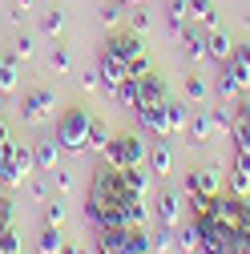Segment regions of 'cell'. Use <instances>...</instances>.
<instances>
[{
    "instance_id": "1",
    "label": "cell",
    "mask_w": 250,
    "mask_h": 254,
    "mask_svg": "<svg viewBox=\"0 0 250 254\" xmlns=\"http://www.w3.org/2000/svg\"><path fill=\"white\" fill-rule=\"evenodd\" d=\"M89 129H93V113L89 109H65L57 117V145L65 153H85L89 145Z\"/></svg>"
},
{
    "instance_id": "2",
    "label": "cell",
    "mask_w": 250,
    "mask_h": 254,
    "mask_svg": "<svg viewBox=\"0 0 250 254\" xmlns=\"http://www.w3.org/2000/svg\"><path fill=\"white\" fill-rule=\"evenodd\" d=\"M121 194H125V186H121L117 170H113V166L97 170V174H93V182H89V198H85V214L93 218V214H101V210L117 206V198H121Z\"/></svg>"
},
{
    "instance_id": "3",
    "label": "cell",
    "mask_w": 250,
    "mask_h": 254,
    "mask_svg": "<svg viewBox=\"0 0 250 254\" xmlns=\"http://www.w3.org/2000/svg\"><path fill=\"white\" fill-rule=\"evenodd\" d=\"M145 141H141V133H113V141H109V149H105V162L113 166V170H125V166H141L145 162Z\"/></svg>"
},
{
    "instance_id": "4",
    "label": "cell",
    "mask_w": 250,
    "mask_h": 254,
    "mask_svg": "<svg viewBox=\"0 0 250 254\" xmlns=\"http://www.w3.org/2000/svg\"><path fill=\"white\" fill-rule=\"evenodd\" d=\"M210 214H214L218 222H226L230 230H242V226H250V198L214 194V198H210Z\"/></svg>"
},
{
    "instance_id": "5",
    "label": "cell",
    "mask_w": 250,
    "mask_h": 254,
    "mask_svg": "<svg viewBox=\"0 0 250 254\" xmlns=\"http://www.w3.org/2000/svg\"><path fill=\"white\" fill-rule=\"evenodd\" d=\"M194 222H198V234H202V254H230V242H234L238 230H230L226 222H218L214 214H202Z\"/></svg>"
},
{
    "instance_id": "6",
    "label": "cell",
    "mask_w": 250,
    "mask_h": 254,
    "mask_svg": "<svg viewBox=\"0 0 250 254\" xmlns=\"http://www.w3.org/2000/svg\"><path fill=\"white\" fill-rule=\"evenodd\" d=\"M57 105H61L57 89H45V85H41V89H33V93H24V101H20V121H24V125L49 121Z\"/></svg>"
},
{
    "instance_id": "7",
    "label": "cell",
    "mask_w": 250,
    "mask_h": 254,
    "mask_svg": "<svg viewBox=\"0 0 250 254\" xmlns=\"http://www.w3.org/2000/svg\"><path fill=\"white\" fill-rule=\"evenodd\" d=\"M137 125L153 137H170V105L166 101H153V105H141L137 109Z\"/></svg>"
},
{
    "instance_id": "8",
    "label": "cell",
    "mask_w": 250,
    "mask_h": 254,
    "mask_svg": "<svg viewBox=\"0 0 250 254\" xmlns=\"http://www.w3.org/2000/svg\"><path fill=\"white\" fill-rule=\"evenodd\" d=\"M186 190H190V194H206V198L222 194V174H218V166L190 170V174H186Z\"/></svg>"
},
{
    "instance_id": "9",
    "label": "cell",
    "mask_w": 250,
    "mask_h": 254,
    "mask_svg": "<svg viewBox=\"0 0 250 254\" xmlns=\"http://www.w3.org/2000/svg\"><path fill=\"white\" fill-rule=\"evenodd\" d=\"M246 85H250V73H242L234 61H226V65H222V77H218V85H214V93H218L222 101H230V97H238Z\"/></svg>"
},
{
    "instance_id": "10",
    "label": "cell",
    "mask_w": 250,
    "mask_h": 254,
    "mask_svg": "<svg viewBox=\"0 0 250 254\" xmlns=\"http://www.w3.org/2000/svg\"><path fill=\"white\" fill-rule=\"evenodd\" d=\"M105 53H113L117 61H125V65H129L133 57H141V53H145L141 33H113V37L105 41Z\"/></svg>"
},
{
    "instance_id": "11",
    "label": "cell",
    "mask_w": 250,
    "mask_h": 254,
    "mask_svg": "<svg viewBox=\"0 0 250 254\" xmlns=\"http://www.w3.org/2000/svg\"><path fill=\"white\" fill-rule=\"evenodd\" d=\"M117 214H121L125 226H141V222L149 218V206H145L141 194H121L117 198Z\"/></svg>"
},
{
    "instance_id": "12",
    "label": "cell",
    "mask_w": 250,
    "mask_h": 254,
    "mask_svg": "<svg viewBox=\"0 0 250 254\" xmlns=\"http://www.w3.org/2000/svg\"><path fill=\"white\" fill-rule=\"evenodd\" d=\"M97 77H101V89H117L125 77H129V73H125V61H117L113 53H101V61H97Z\"/></svg>"
},
{
    "instance_id": "13",
    "label": "cell",
    "mask_w": 250,
    "mask_h": 254,
    "mask_svg": "<svg viewBox=\"0 0 250 254\" xmlns=\"http://www.w3.org/2000/svg\"><path fill=\"white\" fill-rule=\"evenodd\" d=\"M117 178H121V186H125V194H141V198H149V190H153L149 170H141V166H125V170H117Z\"/></svg>"
},
{
    "instance_id": "14",
    "label": "cell",
    "mask_w": 250,
    "mask_h": 254,
    "mask_svg": "<svg viewBox=\"0 0 250 254\" xmlns=\"http://www.w3.org/2000/svg\"><path fill=\"white\" fill-rule=\"evenodd\" d=\"M178 218H182V194L178 190H162V198H158V226H178Z\"/></svg>"
},
{
    "instance_id": "15",
    "label": "cell",
    "mask_w": 250,
    "mask_h": 254,
    "mask_svg": "<svg viewBox=\"0 0 250 254\" xmlns=\"http://www.w3.org/2000/svg\"><path fill=\"white\" fill-rule=\"evenodd\" d=\"M141 81V105H153V101H170V85H166V77H158V73H145V77H137Z\"/></svg>"
},
{
    "instance_id": "16",
    "label": "cell",
    "mask_w": 250,
    "mask_h": 254,
    "mask_svg": "<svg viewBox=\"0 0 250 254\" xmlns=\"http://www.w3.org/2000/svg\"><path fill=\"white\" fill-rule=\"evenodd\" d=\"M145 162H149V174L166 178V174L174 170V149H170V141H166V137H158V145L145 153Z\"/></svg>"
},
{
    "instance_id": "17",
    "label": "cell",
    "mask_w": 250,
    "mask_h": 254,
    "mask_svg": "<svg viewBox=\"0 0 250 254\" xmlns=\"http://www.w3.org/2000/svg\"><path fill=\"white\" fill-rule=\"evenodd\" d=\"M4 153H8V162H12V170H16L20 178L37 170V162H33V149H28L24 141H12V137H8V141H4Z\"/></svg>"
},
{
    "instance_id": "18",
    "label": "cell",
    "mask_w": 250,
    "mask_h": 254,
    "mask_svg": "<svg viewBox=\"0 0 250 254\" xmlns=\"http://www.w3.org/2000/svg\"><path fill=\"white\" fill-rule=\"evenodd\" d=\"M230 53H234L230 33H218V28H210V37H206V57H210V61H218V65H226Z\"/></svg>"
},
{
    "instance_id": "19",
    "label": "cell",
    "mask_w": 250,
    "mask_h": 254,
    "mask_svg": "<svg viewBox=\"0 0 250 254\" xmlns=\"http://www.w3.org/2000/svg\"><path fill=\"white\" fill-rule=\"evenodd\" d=\"M186 137H190V145H210V137H214V117H210V113H194V121L186 125Z\"/></svg>"
},
{
    "instance_id": "20",
    "label": "cell",
    "mask_w": 250,
    "mask_h": 254,
    "mask_svg": "<svg viewBox=\"0 0 250 254\" xmlns=\"http://www.w3.org/2000/svg\"><path fill=\"white\" fill-rule=\"evenodd\" d=\"M125 238H129V230H125V226L97 230V254H125Z\"/></svg>"
},
{
    "instance_id": "21",
    "label": "cell",
    "mask_w": 250,
    "mask_h": 254,
    "mask_svg": "<svg viewBox=\"0 0 250 254\" xmlns=\"http://www.w3.org/2000/svg\"><path fill=\"white\" fill-rule=\"evenodd\" d=\"M113 97L121 101V109H133V113H137V109H141V81H137V77H125V81L113 89Z\"/></svg>"
},
{
    "instance_id": "22",
    "label": "cell",
    "mask_w": 250,
    "mask_h": 254,
    "mask_svg": "<svg viewBox=\"0 0 250 254\" xmlns=\"http://www.w3.org/2000/svg\"><path fill=\"white\" fill-rule=\"evenodd\" d=\"M174 246H178L182 254H198V250H202L198 222H190V226H178V230H174Z\"/></svg>"
},
{
    "instance_id": "23",
    "label": "cell",
    "mask_w": 250,
    "mask_h": 254,
    "mask_svg": "<svg viewBox=\"0 0 250 254\" xmlns=\"http://www.w3.org/2000/svg\"><path fill=\"white\" fill-rule=\"evenodd\" d=\"M33 162H37V170H57V166H61V145H57V137H53V141H37Z\"/></svg>"
},
{
    "instance_id": "24",
    "label": "cell",
    "mask_w": 250,
    "mask_h": 254,
    "mask_svg": "<svg viewBox=\"0 0 250 254\" xmlns=\"http://www.w3.org/2000/svg\"><path fill=\"white\" fill-rule=\"evenodd\" d=\"M166 20H170V33L178 37L186 24H190V0H170L166 4Z\"/></svg>"
},
{
    "instance_id": "25",
    "label": "cell",
    "mask_w": 250,
    "mask_h": 254,
    "mask_svg": "<svg viewBox=\"0 0 250 254\" xmlns=\"http://www.w3.org/2000/svg\"><path fill=\"white\" fill-rule=\"evenodd\" d=\"M190 20L214 28V24H218V8H214V0H190Z\"/></svg>"
},
{
    "instance_id": "26",
    "label": "cell",
    "mask_w": 250,
    "mask_h": 254,
    "mask_svg": "<svg viewBox=\"0 0 250 254\" xmlns=\"http://www.w3.org/2000/svg\"><path fill=\"white\" fill-rule=\"evenodd\" d=\"M234 141H238V149H250V101L238 105V117H234Z\"/></svg>"
},
{
    "instance_id": "27",
    "label": "cell",
    "mask_w": 250,
    "mask_h": 254,
    "mask_svg": "<svg viewBox=\"0 0 250 254\" xmlns=\"http://www.w3.org/2000/svg\"><path fill=\"white\" fill-rule=\"evenodd\" d=\"M178 41H182V49H186V53H190L194 61H202V57H206V37H202V33H194V28H190V24H186V28H182V33H178Z\"/></svg>"
},
{
    "instance_id": "28",
    "label": "cell",
    "mask_w": 250,
    "mask_h": 254,
    "mask_svg": "<svg viewBox=\"0 0 250 254\" xmlns=\"http://www.w3.org/2000/svg\"><path fill=\"white\" fill-rule=\"evenodd\" d=\"M109 141H113L109 125L93 117V129H89V145H85V149H93V153H105V149H109Z\"/></svg>"
},
{
    "instance_id": "29",
    "label": "cell",
    "mask_w": 250,
    "mask_h": 254,
    "mask_svg": "<svg viewBox=\"0 0 250 254\" xmlns=\"http://www.w3.org/2000/svg\"><path fill=\"white\" fill-rule=\"evenodd\" d=\"M61 246H65V242H61V226H45L37 234V250L41 254H61Z\"/></svg>"
},
{
    "instance_id": "30",
    "label": "cell",
    "mask_w": 250,
    "mask_h": 254,
    "mask_svg": "<svg viewBox=\"0 0 250 254\" xmlns=\"http://www.w3.org/2000/svg\"><path fill=\"white\" fill-rule=\"evenodd\" d=\"M166 105H170V137L186 133V125H190V113H186V105H178V101H166Z\"/></svg>"
},
{
    "instance_id": "31",
    "label": "cell",
    "mask_w": 250,
    "mask_h": 254,
    "mask_svg": "<svg viewBox=\"0 0 250 254\" xmlns=\"http://www.w3.org/2000/svg\"><path fill=\"white\" fill-rule=\"evenodd\" d=\"M125 254H149V234L141 226H129V238H125Z\"/></svg>"
},
{
    "instance_id": "32",
    "label": "cell",
    "mask_w": 250,
    "mask_h": 254,
    "mask_svg": "<svg viewBox=\"0 0 250 254\" xmlns=\"http://www.w3.org/2000/svg\"><path fill=\"white\" fill-rule=\"evenodd\" d=\"M20 182H24V178H20L16 170H12L8 153H4V141H0V186H8V190H12V186H20Z\"/></svg>"
},
{
    "instance_id": "33",
    "label": "cell",
    "mask_w": 250,
    "mask_h": 254,
    "mask_svg": "<svg viewBox=\"0 0 250 254\" xmlns=\"http://www.w3.org/2000/svg\"><path fill=\"white\" fill-rule=\"evenodd\" d=\"M186 97H190V101H206V97H210L206 77H198V73H190V77H186Z\"/></svg>"
},
{
    "instance_id": "34",
    "label": "cell",
    "mask_w": 250,
    "mask_h": 254,
    "mask_svg": "<svg viewBox=\"0 0 250 254\" xmlns=\"http://www.w3.org/2000/svg\"><path fill=\"white\" fill-rule=\"evenodd\" d=\"M174 246V226H162L158 234H149V254H166Z\"/></svg>"
},
{
    "instance_id": "35",
    "label": "cell",
    "mask_w": 250,
    "mask_h": 254,
    "mask_svg": "<svg viewBox=\"0 0 250 254\" xmlns=\"http://www.w3.org/2000/svg\"><path fill=\"white\" fill-rule=\"evenodd\" d=\"M49 65H53V73H69V69H73V53H69V49H53Z\"/></svg>"
},
{
    "instance_id": "36",
    "label": "cell",
    "mask_w": 250,
    "mask_h": 254,
    "mask_svg": "<svg viewBox=\"0 0 250 254\" xmlns=\"http://www.w3.org/2000/svg\"><path fill=\"white\" fill-rule=\"evenodd\" d=\"M45 33H49V37H61V33H65V12H61V8L45 12Z\"/></svg>"
},
{
    "instance_id": "37",
    "label": "cell",
    "mask_w": 250,
    "mask_h": 254,
    "mask_svg": "<svg viewBox=\"0 0 250 254\" xmlns=\"http://www.w3.org/2000/svg\"><path fill=\"white\" fill-rule=\"evenodd\" d=\"M210 117H214V133H234V117H230V109H214Z\"/></svg>"
},
{
    "instance_id": "38",
    "label": "cell",
    "mask_w": 250,
    "mask_h": 254,
    "mask_svg": "<svg viewBox=\"0 0 250 254\" xmlns=\"http://www.w3.org/2000/svg\"><path fill=\"white\" fill-rule=\"evenodd\" d=\"M45 222L49 226H65V202H45Z\"/></svg>"
},
{
    "instance_id": "39",
    "label": "cell",
    "mask_w": 250,
    "mask_h": 254,
    "mask_svg": "<svg viewBox=\"0 0 250 254\" xmlns=\"http://www.w3.org/2000/svg\"><path fill=\"white\" fill-rule=\"evenodd\" d=\"M0 254H20V238L12 226H4V238H0Z\"/></svg>"
},
{
    "instance_id": "40",
    "label": "cell",
    "mask_w": 250,
    "mask_h": 254,
    "mask_svg": "<svg viewBox=\"0 0 250 254\" xmlns=\"http://www.w3.org/2000/svg\"><path fill=\"white\" fill-rule=\"evenodd\" d=\"M149 69H153V65H149V57H145V53H141V57H133L129 65H125V73H129V77H145Z\"/></svg>"
},
{
    "instance_id": "41",
    "label": "cell",
    "mask_w": 250,
    "mask_h": 254,
    "mask_svg": "<svg viewBox=\"0 0 250 254\" xmlns=\"http://www.w3.org/2000/svg\"><path fill=\"white\" fill-rule=\"evenodd\" d=\"M230 194H238V198L250 194V178H246V174H234V170H230Z\"/></svg>"
},
{
    "instance_id": "42",
    "label": "cell",
    "mask_w": 250,
    "mask_h": 254,
    "mask_svg": "<svg viewBox=\"0 0 250 254\" xmlns=\"http://www.w3.org/2000/svg\"><path fill=\"white\" fill-rule=\"evenodd\" d=\"M230 61L242 69V73H250V45H234V53H230Z\"/></svg>"
},
{
    "instance_id": "43",
    "label": "cell",
    "mask_w": 250,
    "mask_h": 254,
    "mask_svg": "<svg viewBox=\"0 0 250 254\" xmlns=\"http://www.w3.org/2000/svg\"><path fill=\"white\" fill-rule=\"evenodd\" d=\"M12 218H16V202L0 198V226H12Z\"/></svg>"
},
{
    "instance_id": "44",
    "label": "cell",
    "mask_w": 250,
    "mask_h": 254,
    "mask_svg": "<svg viewBox=\"0 0 250 254\" xmlns=\"http://www.w3.org/2000/svg\"><path fill=\"white\" fill-rule=\"evenodd\" d=\"M37 53V45H33V37H16V61H28Z\"/></svg>"
},
{
    "instance_id": "45",
    "label": "cell",
    "mask_w": 250,
    "mask_h": 254,
    "mask_svg": "<svg viewBox=\"0 0 250 254\" xmlns=\"http://www.w3.org/2000/svg\"><path fill=\"white\" fill-rule=\"evenodd\" d=\"M28 194H33V202H49V186L41 178H33V182H28Z\"/></svg>"
},
{
    "instance_id": "46",
    "label": "cell",
    "mask_w": 250,
    "mask_h": 254,
    "mask_svg": "<svg viewBox=\"0 0 250 254\" xmlns=\"http://www.w3.org/2000/svg\"><path fill=\"white\" fill-rule=\"evenodd\" d=\"M190 210H194V218L210 214V198H206V194H190Z\"/></svg>"
},
{
    "instance_id": "47",
    "label": "cell",
    "mask_w": 250,
    "mask_h": 254,
    "mask_svg": "<svg viewBox=\"0 0 250 254\" xmlns=\"http://www.w3.org/2000/svg\"><path fill=\"white\" fill-rule=\"evenodd\" d=\"M234 174H246L250 178V149H238L234 153Z\"/></svg>"
},
{
    "instance_id": "48",
    "label": "cell",
    "mask_w": 250,
    "mask_h": 254,
    "mask_svg": "<svg viewBox=\"0 0 250 254\" xmlns=\"http://www.w3.org/2000/svg\"><path fill=\"white\" fill-rule=\"evenodd\" d=\"M121 8H125L121 0H113V4H105V12H101V20H105V24H117V20H121Z\"/></svg>"
},
{
    "instance_id": "49",
    "label": "cell",
    "mask_w": 250,
    "mask_h": 254,
    "mask_svg": "<svg viewBox=\"0 0 250 254\" xmlns=\"http://www.w3.org/2000/svg\"><path fill=\"white\" fill-rule=\"evenodd\" d=\"M97 85H101V77H97V69H85V73H81V89H85V93H93V89H97Z\"/></svg>"
},
{
    "instance_id": "50",
    "label": "cell",
    "mask_w": 250,
    "mask_h": 254,
    "mask_svg": "<svg viewBox=\"0 0 250 254\" xmlns=\"http://www.w3.org/2000/svg\"><path fill=\"white\" fill-rule=\"evenodd\" d=\"M230 254H250V242H246V234H242V230L234 234V242H230Z\"/></svg>"
},
{
    "instance_id": "51",
    "label": "cell",
    "mask_w": 250,
    "mask_h": 254,
    "mask_svg": "<svg viewBox=\"0 0 250 254\" xmlns=\"http://www.w3.org/2000/svg\"><path fill=\"white\" fill-rule=\"evenodd\" d=\"M53 182H57V190L61 194H69V186H73V174L65 170V174H53Z\"/></svg>"
},
{
    "instance_id": "52",
    "label": "cell",
    "mask_w": 250,
    "mask_h": 254,
    "mask_svg": "<svg viewBox=\"0 0 250 254\" xmlns=\"http://www.w3.org/2000/svg\"><path fill=\"white\" fill-rule=\"evenodd\" d=\"M129 20H133V33H145V28H149V16L145 12H133Z\"/></svg>"
},
{
    "instance_id": "53",
    "label": "cell",
    "mask_w": 250,
    "mask_h": 254,
    "mask_svg": "<svg viewBox=\"0 0 250 254\" xmlns=\"http://www.w3.org/2000/svg\"><path fill=\"white\" fill-rule=\"evenodd\" d=\"M61 254H81V246H73V242H65V246H61Z\"/></svg>"
},
{
    "instance_id": "54",
    "label": "cell",
    "mask_w": 250,
    "mask_h": 254,
    "mask_svg": "<svg viewBox=\"0 0 250 254\" xmlns=\"http://www.w3.org/2000/svg\"><path fill=\"white\" fill-rule=\"evenodd\" d=\"M16 8H33V0H16Z\"/></svg>"
},
{
    "instance_id": "55",
    "label": "cell",
    "mask_w": 250,
    "mask_h": 254,
    "mask_svg": "<svg viewBox=\"0 0 250 254\" xmlns=\"http://www.w3.org/2000/svg\"><path fill=\"white\" fill-rule=\"evenodd\" d=\"M121 4H145V0H121Z\"/></svg>"
},
{
    "instance_id": "56",
    "label": "cell",
    "mask_w": 250,
    "mask_h": 254,
    "mask_svg": "<svg viewBox=\"0 0 250 254\" xmlns=\"http://www.w3.org/2000/svg\"><path fill=\"white\" fill-rule=\"evenodd\" d=\"M242 234H246V242H250V226H242Z\"/></svg>"
},
{
    "instance_id": "57",
    "label": "cell",
    "mask_w": 250,
    "mask_h": 254,
    "mask_svg": "<svg viewBox=\"0 0 250 254\" xmlns=\"http://www.w3.org/2000/svg\"><path fill=\"white\" fill-rule=\"evenodd\" d=\"M0 97H4V81H0Z\"/></svg>"
},
{
    "instance_id": "58",
    "label": "cell",
    "mask_w": 250,
    "mask_h": 254,
    "mask_svg": "<svg viewBox=\"0 0 250 254\" xmlns=\"http://www.w3.org/2000/svg\"><path fill=\"white\" fill-rule=\"evenodd\" d=\"M81 254H93V250H85V246H81Z\"/></svg>"
},
{
    "instance_id": "59",
    "label": "cell",
    "mask_w": 250,
    "mask_h": 254,
    "mask_svg": "<svg viewBox=\"0 0 250 254\" xmlns=\"http://www.w3.org/2000/svg\"><path fill=\"white\" fill-rule=\"evenodd\" d=\"M0 238H4V226H0Z\"/></svg>"
}]
</instances>
